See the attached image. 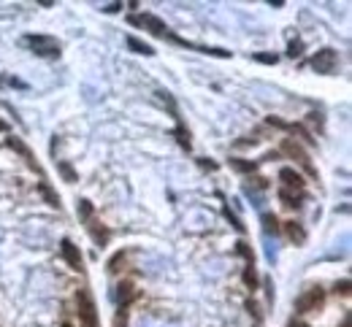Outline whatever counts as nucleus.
Listing matches in <instances>:
<instances>
[{"mask_svg":"<svg viewBox=\"0 0 352 327\" xmlns=\"http://www.w3.org/2000/svg\"><path fill=\"white\" fill-rule=\"evenodd\" d=\"M282 151H284V155H290L293 160H298V162H301V168L306 170L309 176H317V170L312 168V162H309V155H306V151H303V146H301L298 141H293V138H284V141H282Z\"/></svg>","mask_w":352,"mask_h":327,"instance_id":"f257e3e1","label":"nucleus"},{"mask_svg":"<svg viewBox=\"0 0 352 327\" xmlns=\"http://www.w3.org/2000/svg\"><path fill=\"white\" fill-rule=\"evenodd\" d=\"M336 292H341V295H349V281H341V284H336Z\"/></svg>","mask_w":352,"mask_h":327,"instance_id":"5701e85b","label":"nucleus"},{"mask_svg":"<svg viewBox=\"0 0 352 327\" xmlns=\"http://www.w3.org/2000/svg\"><path fill=\"white\" fill-rule=\"evenodd\" d=\"M279 179H282L287 187H296L298 192L303 189V179H301V173H298V170H293V168H282V170H279Z\"/></svg>","mask_w":352,"mask_h":327,"instance_id":"6e6552de","label":"nucleus"},{"mask_svg":"<svg viewBox=\"0 0 352 327\" xmlns=\"http://www.w3.org/2000/svg\"><path fill=\"white\" fill-rule=\"evenodd\" d=\"M90 233H92L95 241H98V246H103V244L109 241V230H106V227H100L98 222H90Z\"/></svg>","mask_w":352,"mask_h":327,"instance_id":"9b49d317","label":"nucleus"},{"mask_svg":"<svg viewBox=\"0 0 352 327\" xmlns=\"http://www.w3.org/2000/svg\"><path fill=\"white\" fill-rule=\"evenodd\" d=\"M263 230L265 233H279V222L274 214H263Z\"/></svg>","mask_w":352,"mask_h":327,"instance_id":"4468645a","label":"nucleus"},{"mask_svg":"<svg viewBox=\"0 0 352 327\" xmlns=\"http://www.w3.org/2000/svg\"><path fill=\"white\" fill-rule=\"evenodd\" d=\"M130 297H133V284H130V281H125V284L119 287V300H122V309L128 306Z\"/></svg>","mask_w":352,"mask_h":327,"instance_id":"dca6fc26","label":"nucleus"},{"mask_svg":"<svg viewBox=\"0 0 352 327\" xmlns=\"http://www.w3.org/2000/svg\"><path fill=\"white\" fill-rule=\"evenodd\" d=\"M344 327H349V324H344Z\"/></svg>","mask_w":352,"mask_h":327,"instance_id":"c85d7f7f","label":"nucleus"},{"mask_svg":"<svg viewBox=\"0 0 352 327\" xmlns=\"http://www.w3.org/2000/svg\"><path fill=\"white\" fill-rule=\"evenodd\" d=\"M284 233H287L290 241H296V244L306 241V233H303V227H301L298 222H284Z\"/></svg>","mask_w":352,"mask_h":327,"instance_id":"9d476101","label":"nucleus"},{"mask_svg":"<svg viewBox=\"0 0 352 327\" xmlns=\"http://www.w3.org/2000/svg\"><path fill=\"white\" fill-rule=\"evenodd\" d=\"M290 327H309V324H303V322H293Z\"/></svg>","mask_w":352,"mask_h":327,"instance_id":"a878e982","label":"nucleus"},{"mask_svg":"<svg viewBox=\"0 0 352 327\" xmlns=\"http://www.w3.org/2000/svg\"><path fill=\"white\" fill-rule=\"evenodd\" d=\"M119 265H125V254H122V252L109 263V271H111V273H119Z\"/></svg>","mask_w":352,"mask_h":327,"instance_id":"f3484780","label":"nucleus"},{"mask_svg":"<svg viewBox=\"0 0 352 327\" xmlns=\"http://www.w3.org/2000/svg\"><path fill=\"white\" fill-rule=\"evenodd\" d=\"M233 165L239 168V170H255V165H252V162H241V160H233Z\"/></svg>","mask_w":352,"mask_h":327,"instance_id":"aec40b11","label":"nucleus"},{"mask_svg":"<svg viewBox=\"0 0 352 327\" xmlns=\"http://www.w3.org/2000/svg\"><path fill=\"white\" fill-rule=\"evenodd\" d=\"M322 300H325V292L320 290V287H315V290H309L306 295H301L298 300H296V309L301 311V314H306V311H317L320 306H322Z\"/></svg>","mask_w":352,"mask_h":327,"instance_id":"20e7f679","label":"nucleus"},{"mask_svg":"<svg viewBox=\"0 0 352 327\" xmlns=\"http://www.w3.org/2000/svg\"><path fill=\"white\" fill-rule=\"evenodd\" d=\"M279 198L284 200V206L287 208H298L301 206V195H293L290 189H279Z\"/></svg>","mask_w":352,"mask_h":327,"instance_id":"ddd939ff","label":"nucleus"},{"mask_svg":"<svg viewBox=\"0 0 352 327\" xmlns=\"http://www.w3.org/2000/svg\"><path fill=\"white\" fill-rule=\"evenodd\" d=\"M60 170H63L65 181H76V173H73V168L68 165V162H60Z\"/></svg>","mask_w":352,"mask_h":327,"instance_id":"a211bd4d","label":"nucleus"},{"mask_svg":"<svg viewBox=\"0 0 352 327\" xmlns=\"http://www.w3.org/2000/svg\"><path fill=\"white\" fill-rule=\"evenodd\" d=\"M79 208H81V214H84V216H90V214H92V206L87 203V200H81V206H79Z\"/></svg>","mask_w":352,"mask_h":327,"instance_id":"b1692460","label":"nucleus"},{"mask_svg":"<svg viewBox=\"0 0 352 327\" xmlns=\"http://www.w3.org/2000/svg\"><path fill=\"white\" fill-rule=\"evenodd\" d=\"M63 327H71V324H68V322H65V324H63Z\"/></svg>","mask_w":352,"mask_h":327,"instance_id":"cd10ccee","label":"nucleus"},{"mask_svg":"<svg viewBox=\"0 0 352 327\" xmlns=\"http://www.w3.org/2000/svg\"><path fill=\"white\" fill-rule=\"evenodd\" d=\"M244 281H246V284H252V287H255V281H258V278H255V271H252V265H250V271L244 273Z\"/></svg>","mask_w":352,"mask_h":327,"instance_id":"412c9836","label":"nucleus"},{"mask_svg":"<svg viewBox=\"0 0 352 327\" xmlns=\"http://www.w3.org/2000/svg\"><path fill=\"white\" fill-rule=\"evenodd\" d=\"M0 130H8V124H6L3 119H0Z\"/></svg>","mask_w":352,"mask_h":327,"instance_id":"bb28decb","label":"nucleus"},{"mask_svg":"<svg viewBox=\"0 0 352 327\" xmlns=\"http://www.w3.org/2000/svg\"><path fill=\"white\" fill-rule=\"evenodd\" d=\"M25 43H30L35 49V54H44V57H57L60 54V43H57L54 38H49V35H27Z\"/></svg>","mask_w":352,"mask_h":327,"instance_id":"7ed1b4c3","label":"nucleus"},{"mask_svg":"<svg viewBox=\"0 0 352 327\" xmlns=\"http://www.w3.org/2000/svg\"><path fill=\"white\" fill-rule=\"evenodd\" d=\"M255 60L265 65H277V54H255Z\"/></svg>","mask_w":352,"mask_h":327,"instance_id":"6ab92c4d","label":"nucleus"},{"mask_svg":"<svg viewBox=\"0 0 352 327\" xmlns=\"http://www.w3.org/2000/svg\"><path fill=\"white\" fill-rule=\"evenodd\" d=\"M41 195L49 200V206H54V208H60V198L54 195V192L49 189V184H46V181H41Z\"/></svg>","mask_w":352,"mask_h":327,"instance_id":"2eb2a0df","label":"nucleus"},{"mask_svg":"<svg viewBox=\"0 0 352 327\" xmlns=\"http://www.w3.org/2000/svg\"><path fill=\"white\" fill-rule=\"evenodd\" d=\"M290 57H298L301 54V41H296V43H290V52H287Z\"/></svg>","mask_w":352,"mask_h":327,"instance_id":"4be33fe9","label":"nucleus"},{"mask_svg":"<svg viewBox=\"0 0 352 327\" xmlns=\"http://www.w3.org/2000/svg\"><path fill=\"white\" fill-rule=\"evenodd\" d=\"M119 8H122V3H111V6H106V8H103V11H109V14H114V11H119Z\"/></svg>","mask_w":352,"mask_h":327,"instance_id":"393cba45","label":"nucleus"},{"mask_svg":"<svg viewBox=\"0 0 352 327\" xmlns=\"http://www.w3.org/2000/svg\"><path fill=\"white\" fill-rule=\"evenodd\" d=\"M63 257L68 259V265L73 268V271H81V254H79V249H76L68 238L63 241Z\"/></svg>","mask_w":352,"mask_h":327,"instance_id":"0eeeda50","label":"nucleus"},{"mask_svg":"<svg viewBox=\"0 0 352 327\" xmlns=\"http://www.w3.org/2000/svg\"><path fill=\"white\" fill-rule=\"evenodd\" d=\"M312 65H315L317 73H330L336 68V52L334 49H322L315 54V60H312Z\"/></svg>","mask_w":352,"mask_h":327,"instance_id":"39448f33","label":"nucleus"},{"mask_svg":"<svg viewBox=\"0 0 352 327\" xmlns=\"http://www.w3.org/2000/svg\"><path fill=\"white\" fill-rule=\"evenodd\" d=\"M76 306H79V316L87 327H98V316H95V303L87 290H79L76 292Z\"/></svg>","mask_w":352,"mask_h":327,"instance_id":"f03ea898","label":"nucleus"},{"mask_svg":"<svg viewBox=\"0 0 352 327\" xmlns=\"http://www.w3.org/2000/svg\"><path fill=\"white\" fill-rule=\"evenodd\" d=\"M8 146H11L14 151H19V155H22V157L27 160V165H30V168H35V170H38V162H35V157H33V151L27 149V146H25V143L19 141V138H8Z\"/></svg>","mask_w":352,"mask_h":327,"instance_id":"1a4fd4ad","label":"nucleus"},{"mask_svg":"<svg viewBox=\"0 0 352 327\" xmlns=\"http://www.w3.org/2000/svg\"><path fill=\"white\" fill-rule=\"evenodd\" d=\"M128 46H130V49L133 52H138V54H155V52H152V46L149 43H144V41H138V38H128Z\"/></svg>","mask_w":352,"mask_h":327,"instance_id":"f8f14e48","label":"nucleus"},{"mask_svg":"<svg viewBox=\"0 0 352 327\" xmlns=\"http://www.w3.org/2000/svg\"><path fill=\"white\" fill-rule=\"evenodd\" d=\"M130 22H133V25H147V27H152V33H155V35H171L168 27L160 22V19L149 16V14H144V16H130Z\"/></svg>","mask_w":352,"mask_h":327,"instance_id":"423d86ee","label":"nucleus"}]
</instances>
